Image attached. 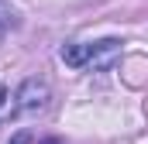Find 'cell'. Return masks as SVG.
Returning <instances> with one entry per match:
<instances>
[{"mask_svg": "<svg viewBox=\"0 0 148 144\" xmlns=\"http://www.w3.org/2000/svg\"><path fill=\"white\" fill-rule=\"evenodd\" d=\"M7 144H31V134H28V130H21V134H14Z\"/></svg>", "mask_w": 148, "mask_h": 144, "instance_id": "obj_3", "label": "cell"}, {"mask_svg": "<svg viewBox=\"0 0 148 144\" xmlns=\"http://www.w3.org/2000/svg\"><path fill=\"white\" fill-rule=\"evenodd\" d=\"M90 55H93V45H66L62 48V62L73 65V69H86Z\"/></svg>", "mask_w": 148, "mask_h": 144, "instance_id": "obj_2", "label": "cell"}, {"mask_svg": "<svg viewBox=\"0 0 148 144\" xmlns=\"http://www.w3.org/2000/svg\"><path fill=\"white\" fill-rule=\"evenodd\" d=\"M48 96H52L48 82H41V79H24L21 89L14 93V107L24 110V113H35V110H45V107H48Z\"/></svg>", "mask_w": 148, "mask_h": 144, "instance_id": "obj_1", "label": "cell"}, {"mask_svg": "<svg viewBox=\"0 0 148 144\" xmlns=\"http://www.w3.org/2000/svg\"><path fill=\"white\" fill-rule=\"evenodd\" d=\"M41 144H62V141H41Z\"/></svg>", "mask_w": 148, "mask_h": 144, "instance_id": "obj_4", "label": "cell"}]
</instances>
